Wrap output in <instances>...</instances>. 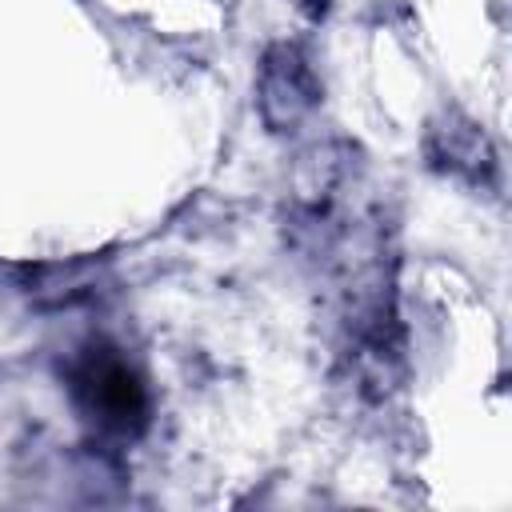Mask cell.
Wrapping results in <instances>:
<instances>
[{"label":"cell","instance_id":"5","mask_svg":"<svg viewBox=\"0 0 512 512\" xmlns=\"http://www.w3.org/2000/svg\"><path fill=\"white\" fill-rule=\"evenodd\" d=\"M296 8H300V12H308L312 20H320V16L332 8V0H296Z\"/></svg>","mask_w":512,"mask_h":512},{"label":"cell","instance_id":"4","mask_svg":"<svg viewBox=\"0 0 512 512\" xmlns=\"http://www.w3.org/2000/svg\"><path fill=\"white\" fill-rule=\"evenodd\" d=\"M112 280V268L104 256H72V260H48V264H28L20 268L16 288L32 308H76L96 300Z\"/></svg>","mask_w":512,"mask_h":512},{"label":"cell","instance_id":"2","mask_svg":"<svg viewBox=\"0 0 512 512\" xmlns=\"http://www.w3.org/2000/svg\"><path fill=\"white\" fill-rule=\"evenodd\" d=\"M320 100L324 84L308 48L296 40H272L256 64V112L264 128L276 136H292L316 116Z\"/></svg>","mask_w":512,"mask_h":512},{"label":"cell","instance_id":"3","mask_svg":"<svg viewBox=\"0 0 512 512\" xmlns=\"http://www.w3.org/2000/svg\"><path fill=\"white\" fill-rule=\"evenodd\" d=\"M424 160L436 176H448L464 188L492 192L500 184V160L488 132L460 108H440L424 128Z\"/></svg>","mask_w":512,"mask_h":512},{"label":"cell","instance_id":"1","mask_svg":"<svg viewBox=\"0 0 512 512\" xmlns=\"http://www.w3.org/2000/svg\"><path fill=\"white\" fill-rule=\"evenodd\" d=\"M64 384L84 424L104 440H136L148 428V384L124 348L92 340L64 364Z\"/></svg>","mask_w":512,"mask_h":512}]
</instances>
